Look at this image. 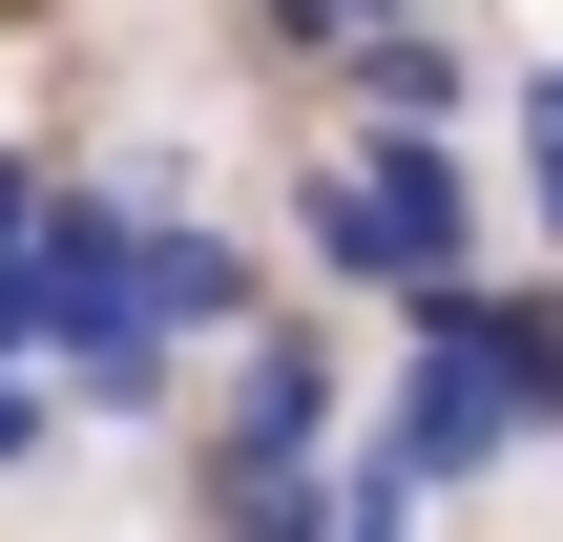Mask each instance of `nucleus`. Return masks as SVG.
Here are the masks:
<instances>
[{
	"label": "nucleus",
	"instance_id": "nucleus-1",
	"mask_svg": "<svg viewBox=\"0 0 563 542\" xmlns=\"http://www.w3.org/2000/svg\"><path fill=\"white\" fill-rule=\"evenodd\" d=\"M481 167H460V125H355L313 188H292V251H313V292H376V313H418V292H460L481 272Z\"/></svg>",
	"mask_w": 563,
	"mask_h": 542
},
{
	"label": "nucleus",
	"instance_id": "nucleus-10",
	"mask_svg": "<svg viewBox=\"0 0 563 542\" xmlns=\"http://www.w3.org/2000/svg\"><path fill=\"white\" fill-rule=\"evenodd\" d=\"M21 230H42V167H21V146H0V251H21Z\"/></svg>",
	"mask_w": 563,
	"mask_h": 542
},
{
	"label": "nucleus",
	"instance_id": "nucleus-8",
	"mask_svg": "<svg viewBox=\"0 0 563 542\" xmlns=\"http://www.w3.org/2000/svg\"><path fill=\"white\" fill-rule=\"evenodd\" d=\"M42 439H63V376H21V355H0V480H21Z\"/></svg>",
	"mask_w": 563,
	"mask_h": 542
},
{
	"label": "nucleus",
	"instance_id": "nucleus-9",
	"mask_svg": "<svg viewBox=\"0 0 563 542\" xmlns=\"http://www.w3.org/2000/svg\"><path fill=\"white\" fill-rule=\"evenodd\" d=\"M251 21H272V63H334V42H355L334 0H251Z\"/></svg>",
	"mask_w": 563,
	"mask_h": 542
},
{
	"label": "nucleus",
	"instance_id": "nucleus-6",
	"mask_svg": "<svg viewBox=\"0 0 563 542\" xmlns=\"http://www.w3.org/2000/svg\"><path fill=\"white\" fill-rule=\"evenodd\" d=\"M334 63H355V125H460V104H481V63L439 42V0L376 21V42H334Z\"/></svg>",
	"mask_w": 563,
	"mask_h": 542
},
{
	"label": "nucleus",
	"instance_id": "nucleus-2",
	"mask_svg": "<svg viewBox=\"0 0 563 542\" xmlns=\"http://www.w3.org/2000/svg\"><path fill=\"white\" fill-rule=\"evenodd\" d=\"M334 355L313 334H251L230 355V418H209V501H272V480H334Z\"/></svg>",
	"mask_w": 563,
	"mask_h": 542
},
{
	"label": "nucleus",
	"instance_id": "nucleus-7",
	"mask_svg": "<svg viewBox=\"0 0 563 542\" xmlns=\"http://www.w3.org/2000/svg\"><path fill=\"white\" fill-rule=\"evenodd\" d=\"M522 230L563 251V63H522Z\"/></svg>",
	"mask_w": 563,
	"mask_h": 542
},
{
	"label": "nucleus",
	"instance_id": "nucleus-4",
	"mask_svg": "<svg viewBox=\"0 0 563 542\" xmlns=\"http://www.w3.org/2000/svg\"><path fill=\"white\" fill-rule=\"evenodd\" d=\"M397 334H418V355H460V376H501V397H522V439H563V292L460 272V292H418Z\"/></svg>",
	"mask_w": 563,
	"mask_h": 542
},
{
	"label": "nucleus",
	"instance_id": "nucleus-5",
	"mask_svg": "<svg viewBox=\"0 0 563 542\" xmlns=\"http://www.w3.org/2000/svg\"><path fill=\"white\" fill-rule=\"evenodd\" d=\"M251 292H272V272H251L209 209H167V188H146V313H167V355H188V334H251Z\"/></svg>",
	"mask_w": 563,
	"mask_h": 542
},
{
	"label": "nucleus",
	"instance_id": "nucleus-3",
	"mask_svg": "<svg viewBox=\"0 0 563 542\" xmlns=\"http://www.w3.org/2000/svg\"><path fill=\"white\" fill-rule=\"evenodd\" d=\"M376 460H397L418 501H460V480H501V460H522V397H501V376H460V355H397Z\"/></svg>",
	"mask_w": 563,
	"mask_h": 542
}]
</instances>
